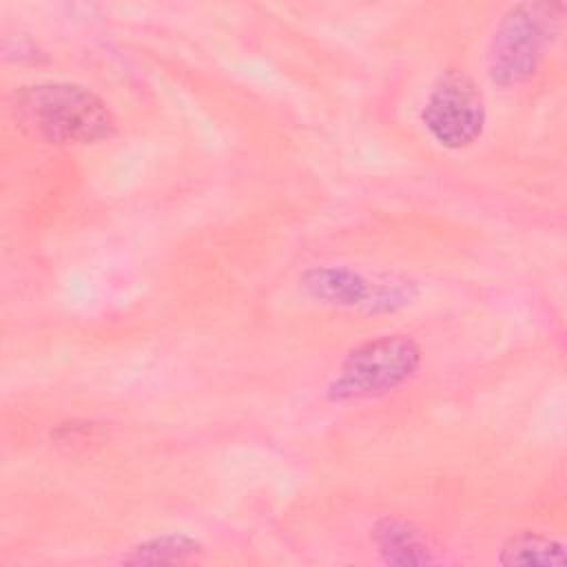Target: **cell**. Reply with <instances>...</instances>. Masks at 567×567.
Wrapping results in <instances>:
<instances>
[{"instance_id": "obj_1", "label": "cell", "mask_w": 567, "mask_h": 567, "mask_svg": "<svg viewBox=\"0 0 567 567\" xmlns=\"http://www.w3.org/2000/svg\"><path fill=\"white\" fill-rule=\"evenodd\" d=\"M9 113L20 131L55 146H89L117 135V117L91 86L44 80L18 86L9 95Z\"/></svg>"}, {"instance_id": "obj_2", "label": "cell", "mask_w": 567, "mask_h": 567, "mask_svg": "<svg viewBox=\"0 0 567 567\" xmlns=\"http://www.w3.org/2000/svg\"><path fill=\"white\" fill-rule=\"evenodd\" d=\"M565 4L525 0L512 4L498 20L487 44V75L501 89L529 82L563 27Z\"/></svg>"}, {"instance_id": "obj_3", "label": "cell", "mask_w": 567, "mask_h": 567, "mask_svg": "<svg viewBox=\"0 0 567 567\" xmlns=\"http://www.w3.org/2000/svg\"><path fill=\"white\" fill-rule=\"evenodd\" d=\"M423 363V350L410 334H381L354 346L326 385L330 403H352L385 396L412 381Z\"/></svg>"}, {"instance_id": "obj_4", "label": "cell", "mask_w": 567, "mask_h": 567, "mask_svg": "<svg viewBox=\"0 0 567 567\" xmlns=\"http://www.w3.org/2000/svg\"><path fill=\"white\" fill-rule=\"evenodd\" d=\"M301 292L328 308L354 310L363 315H394L412 306L421 288L405 275L370 277L352 266L321 264L310 266L299 277Z\"/></svg>"}, {"instance_id": "obj_5", "label": "cell", "mask_w": 567, "mask_h": 567, "mask_svg": "<svg viewBox=\"0 0 567 567\" xmlns=\"http://www.w3.org/2000/svg\"><path fill=\"white\" fill-rule=\"evenodd\" d=\"M423 128L447 151L474 146L487 124V106L476 82L456 69H450L432 84L423 109Z\"/></svg>"}, {"instance_id": "obj_6", "label": "cell", "mask_w": 567, "mask_h": 567, "mask_svg": "<svg viewBox=\"0 0 567 567\" xmlns=\"http://www.w3.org/2000/svg\"><path fill=\"white\" fill-rule=\"evenodd\" d=\"M370 538L381 556L383 563L388 565H432L436 563L430 545L421 536V532L401 518L394 516H383L379 518L372 529Z\"/></svg>"}, {"instance_id": "obj_7", "label": "cell", "mask_w": 567, "mask_h": 567, "mask_svg": "<svg viewBox=\"0 0 567 567\" xmlns=\"http://www.w3.org/2000/svg\"><path fill=\"white\" fill-rule=\"evenodd\" d=\"M498 563L507 567H563L567 563V554L560 540L536 532H518L503 543Z\"/></svg>"}, {"instance_id": "obj_8", "label": "cell", "mask_w": 567, "mask_h": 567, "mask_svg": "<svg viewBox=\"0 0 567 567\" xmlns=\"http://www.w3.org/2000/svg\"><path fill=\"white\" fill-rule=\"evenodd\" d=\"M204 551V545L188 534H159L133 545L122 563L126 565H179Z\"/></svg>"}, {"instance_id": "obj_9", "label": "cell", "mask_w": 567, "mask_h": 567, "mask_svg": "<svg viewBox=\"0 0 567 567\" xmlns=\"http://www.w3.org/2000/svg\"><path fill=\"white\" fill-rule=\"evenodd\" d=\"M51 439L55 441V445L84 447L97 439V425L91 421H66L51 432Z\"/></svg>"}]
</instances>
